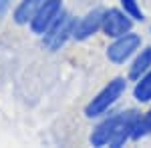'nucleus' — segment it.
Here are the masks:
<instances>
[{
	"mask_svg": "<svg viewBox=\"0 0 151 148\" xmlns=\"http://www.w3.org/2000/svg\"><path fill=\"white\" fill-rule=\"evenodd\" d=\"M137 112H121L115 116H109L97 126L91 134L93 146H121L129 136H133V130L137 124Z\"/></svg>",
	"mask_w": 151,
	"mask_h": 148,
	"instance_id": "nucleus-1",
	"label": "nucleus"
},
{
	"mask_svg": "<svg viewBox=\"0 0 151 148\" xmlns=\"http://www.w3.org/2000/svg\"><path fill=\"white\" fill-rule=\"evenodd\" d=\"M125 86H127V82L125 78H115L111 80L107 86H105L103 90L99 92L97 96H95L91 102L87 104V108H85V114L89 116V118H95V116H101L105 114L113 104L121 98V94L125 92Z\"/></svg>",
	"mask_w": 151,
	"mask_h": 148,
	"instance_id": "nucleus-2",
	"label": "nucleus"
},
{
	"mask_svg": "<svg viewBox=\"0 0 151 148\" xmlns=\"http://www.w3.org/2000/svg\"><path fill=\"white\" fill-rule=\"evenodd\" d=\"M73 26H75V18L67 12H60L58 18L50 24V28L42 34L45 46L50 48V50H58L73 36Z\"/></svg>",
	"mask_w": 151,
	"mask_h": 148,
	"instance_id": "nucleus-3",
	"label": "nucleus"
},
{
	"mask_svg": "<svg viewBox=\"0 0 151 148\" xmlns=\"http://www.w3.org/2000/svg\"><path fill=\"white\" fill-rule=\"evenodd\" d=\"M139 46H141L139 36L133 34V32H127V34L115 38L113 44H109V48H107V58L111 62H115V64H121L127 58L133 56L135 50H139Z\"/></svg>",
	"mask_w": 151,
	"mask_h": 148,
	"instance_id": "nucleus-4",
	"label": "nucleus"
},
{
	"mask_svg": "<svg viewBox=\"0 0 151 148\" xmlns=\"http://www.w3.org/2000/svg\"><path fill=\"white\" fill-rule=\"evenodd\" d=\"M131 26H133V18L125 10L111 8L103 14V28L101 30L111 38H119V36L131 32Z\"/></svg>",
	"mask_w": 151,
	"mask_h": 148,
	"instance_id": "nucleus-5",
	"label": "nucleus"
},
{
	"mask_svg": "<svg viewBox=\"0 0 151 148\" xmlns=\"http://www.w3.org/2000/svg\"><path fill=\"white\" fill-rule=\"evenodd\" d=\"M60 0H45V4L38 8V12L35 14V18L30 20V30L35 32V34H45L48 28H50V24L55 22L58 18V14H60Z\"/></svg>",
	"mask_w": 151,
	"mask_h": 148,
	"instance_id": "nucleus-6",
	"label": "nucleus"
},
{
	"mask_svg": "<svg viewBox=\"0 0 151 148\" xmlns=\"http://www.w3.org/2000/svg\"><path fill=\"white\" fill-rule=\"evenodd\" d=\"M103 10H91L89 14H85L81 20L73 26V38L75 40H85L89 36H93L95 32H99L103 28Z\"/></svg>",
	"mask_w": 151,
	"mask_h": 148,
	"instance_id": "nucleus-7",
	"label": "nucleus"
},
{
	"mask_svg": "<svg viewBox=\"0 0 151 148\" xmlns=\"http://www.w3.org/2000/svg\"><path fill=\"white\" fill-rule=\"evenodd\" d=\"M45 4V0H22L16 10H14V22L16 24H28L35 14L38 12V8Z\"/></svg>",
	"mask_w": 151,
	"mask_h": 148,
	"instance_id": "nucleus-8",
	"label": "nucleus"
},
{
	"mask_svg": "<svg viewBox=\"0 0 151 148\" xmlns=\"http://www.w3.org/2000/svg\"><path fill=\"white\" fill-rule=\"evenodd\" d=\"M147 70H151V46L143 48L139 54H137V58L133 60V64L129 68V78L139 80Z\"/></svg>",
	"mask_w": 151,
	"mask_h": 148,
	"instance_id": "nucleus-9",
	"label": "nucleus"
},
{
	"mask_svg": "<svg viewBox=\"0 0 151 148\" xmlns=\"http://www.w3.org/2000/svg\"><path fill=\"white\" fill-rule=\"evenodd\" d=\"M133 94H135V98H137L139 102H151V70H147V72L137 80Z\"/></svg>",
	"mask_w": 151,
	"mask_h": 148,
	"instance_id": "nucleus-10",
	"label": "nucleus"
},
{
	"mask_svg": "<svg viewBox=\"0 0 151 148\" xmlns=\"http://www.w3.org/2000/svg\"><path fill=\"white\" fill-rule=\"evenodd\" d=\"M143 134H151V110L143 118H137V124H135V130H133V136L131 138H141Z\"/></svg>",
	"mask_w": 151,
	"mask_h": 148,
	"instance_id": "nucleus-11",
	"label": "nucleus"
},
{
	"mask_svg": "<svg viewBox=\"0 0 151 148\" xmlns=\"http://www.w3.org/2000/svg\"><path fill=\"white\" fill-rule=\"evenodd\" d=\"M121 4H123V10L127 12L133 20H143V12L137 6V0H121Z\"/></svg>",
	"mask_w": 151,
	"mask_h": 148,
	"instance_id": "nucleus-12",
	"label": "nucleus"
},
{
	"mask_svg": "<svg viewBox=\"0 0 151 148\" xmlns=\"http://www.w3.org/2000/svg\"><path fill=\"white\" fill-rule=\"evenodd\" d=\"M10 2H12V0H0V18L4 16V12L8 10V6H10Z\"/></svg>",
	"mask_w": 151,
	"mask_h": 148,
	"instance_id": "nucleus-13",
	"label": "nucleus"
}]
</instances>
